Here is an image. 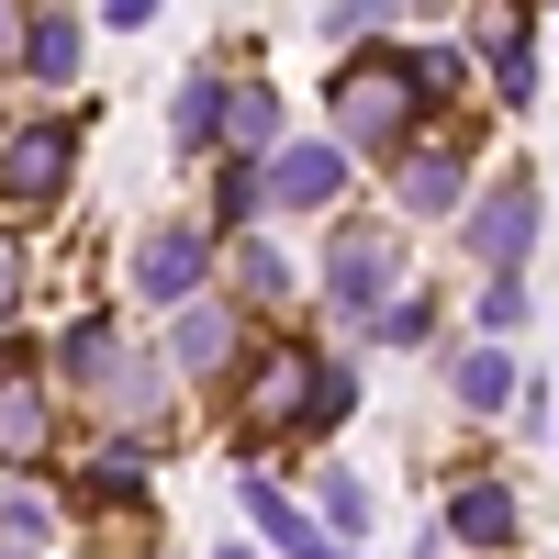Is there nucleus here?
<instances>
[{
	"label": "nucleus",
	"mask_w": 559,
	"mask_h": 559,
	"mask_svg": "<svg viewBox=\"0 0 559 559\" xmlns=\"http://www.w3.org/2000/svg\"><path fill=\"white\" fill-rule=\"evenodd\" d=\"M403 280V258H392V236L381 224H336V247H324V292H336V313H381V292Z\"/></svg>",
	"instance_id": "1"
},
{
	"label": "nucleus",
	"mask_w": 559,
	"mask_h": 559,
	"mask_svg": "<svg viewBox=\"0 0 559 559\" xmlns=\"http://www.w3.org/2000/svg\"><path fill=\"white\" fill-rule=\"evenodd\" d=\"M414 123V79L381 57V68H347L336 79V134H347V146H392V134Z\"/></svg>",
	"instance_id": "2"
},
{
	"label": "nucleus",
	"mask_w": 559,
	"mask_h": 559,
	"mask_svg": "<svg viewBox=\"0 0 559 559\" xmlns=\"http://www.w3.org/2000/svg\"><path fill=\"white\" fill-rule=\"evenodd\" d=\"M68 168H79V123H23L12 146H0V191H23V202H57L68 191Z\"/></svg>",
	"instance_id": "3"
},
{
	"label": "nucleus",
	"mask_w": 559,
	"mask_h": 559,
	"mask_svg": "<svg viewBox=\"0 0 559 559\" xmlns=\"http://www.w3.org/2000/svg\"><path fill=\"white\" fill-rule=\"evenodd\" d=\"M202 269H213V236H202V224H157V236L134 247V292L179 313V302L202 292Z\"/></svg>",
	"instance_id": "4"
},
{
	"label": "nucleus",
	"mask_w": 559,
	"mask_h": 559,
	"mask_svg": "<svg viewBox=\"0 0 559 559\" xmlns=\"http://www.w3.org/2000/svg\"><path fill=\"white\" fill-rule=\"evenodd\" d=\"M526 236H537V179H492V191L471 202V258L481 269H515Z\"/></svg>",
	"instance_id": "5"
},
{
	"label": "nucleus",
	"mask_w": 559,
	"mask_h": 559,
	"mask_svg": "<svg viewBox=\"0 0 559 559\" xmlns=\"http://www.w3.org/2000/svg\"><path fill=\"white\" fill-rule=\"evenodd\" d=\"M336 179H347V146H324V134H313V146H280V157L258 168V191L292 202V213H313V202H336Z\"/></svg>",
	"instance_id": "6"
},
{
	"label": "nucleus",
	"mask_w": 559,
	"mask_h": 559,
	"mask_svg": "<svg viewBox=\"0 0 559 559\" xmlns=\"http://www.w3.org/2000/svg\"><path fill=\"white\" fill-rule=\"evenodd\" d=\"M45 437H57V414H45V381L23 358H0V459H45Z\"/></svg>",
	"instance_id": "7"
},
{
	"label": "nucleus",
	"mask_w": 559,
	"mask_h": 559,
	"mask_svg": "<svg viewBox=\"0 0 559 559\" xmlns=\"http://www.w3.org/2000/svg\"><path fill=\"white\" fill-rule=\"evenodd\" d=\"M448 537H459V548H503V537H515V492H503V481H459Z\"/></svg>",
	"instance_id": "8"
},
{
	"label": "nucleus",
	"mask_w": 559,
	"mask_h": 559,
	"mask_svg": "<svg viewBox=\"0 0 559 559\" xmlns=\"http://www.w3.org/2000/svg\"><path fill=\"white\" fill-rule=\"evenodd\" d=\"M168 358H179V369H224V358H236V313H224V302H179Z\"/></svg>",
	"instance_id": "9"
},
{
	"label": "nucleus",
	"mask_w": 559,
	"mask_h": 559,
	"mask_svg": "<svg viewBox=\"0 0 559 559\" xmlns=\"http://www.w3.org/2000/svg\"><path fill=\"white\" fill-rule=\"evenodd\" d=\"M481 45H492L503 102H526V90H537V23H526V12H492V23H481Z\"/></svg>",
	"instance_id": "10"
},
{
	"label": "nucleus",
	"mask_w": 559,
	"mask_h": 559,
	"mask_svg": "<svg viewBox=\"0 0 559 559\" xmlns=\"http://www.w3.org/2000/svg\"><path fill=\"white\" fill-rule=\"evenodd\" d=\"M302 392H313V358H258L247 414H258V426H302Z\"/></svg>",
	"instance_id": "11"
},
{
	"label": "nucleus",
	"mask_w": 559,
	"mask_h": 559,
	"mask_svg": "<svg viewBox=\"0 0 559 559\" xmlns=\"http://www.w3.org/2000/svg\"><path fill=\"white\" fill-rule=\"evenodd\" d=\"M459 191H471V168H459L448 146L403 157V213H459Z\"/></svg>",
	"instance_id": "12"
},
{
	"label": "nucleus",
	"mask_w": 559,
	"mask_h": 559,
	"mask_svg": "<svg viewBox=\"0 0 559 559\" xmlns=\"http://www.w3.org/2000/svg\"><path fill=\"white\" fill-rule=\"evenodd\" d=\"M112 358H123V336H112L102 313H90V324H68V347H57V369H68L79 392H102V381H112Z\"/></svg>",
	"instance_id": "13"
},
{
	"label": "nucleus",
	"mask_w": 559,
	"mask_h": 559,
	"mask_svg": "<svg viewBox=\"0 0 559 559\" xmlns=\"http://www.w3.org/2000/svg\"><path fill=\"white\" fill-rule=\"evenodd\" d=\"M448 381H459V403H471V414H503V403H515V358H503V347H471Z\"/></svg>",
	"instance_id": "14"
},
{
	"label": "nucleus",
	"mask_w": 559,
	"mask_h": 559,
	"mask_svg": "<svg viewBox=\"0 0 559 559\" xmlns=\"http://www.w3.org/2000/svg\"><path fill=\"white\" fill-rule=\"evenodd\" d=\"M23 68L57 90L68 68H79V12H45V23H23Z\"/></svg>",
	"instance_id": "15"
},
{
	"label": "nucleus",
	"mask_w": 559,
	"mask_h": 559,
	"mask_svg": "<svg viewBox=\"0 0 559 559\" xmlns=\"http://www.w3.org/2000/svg\"><path fill=\"white\" fill-rule=\"evenodd\" d=\"M224 134H236L247 157L280 146V90H258V79H247V90H224Z\"/></svg>",
	"instance_id": "16"
},
{
	"label": "nucleus",
	"mask_w": 559,
	"mask_h": 559,
	"mask_svg": "<svg viewBox=\"0 0 559 559\" xmlns=\"http://www.w3.org/2000/svg\"><path fill=\"white\" fill-rule=\"evenodd\" d=\"M247 515L280 537V548H313V515H302V503L292 492H280V481H247Z\"/></svg>",
	"instance_id": "17"
},
{
	"label": "nucleus",
	"mask_w": 559,
	"mask_h": 559,
	"mask_svg": "<svg viewBox=\"0 0 559 559\" xmlns=\"http://www.w3.org/2000/svg\"><path fill=\"white\" fill-rule=\"evenodd\" d=\"M179 146H202V134H224V79H179Z\"/></svg>",
	"instance_id": "18"
},
{
	"label": "nucleus",
	"mask_w": 559,
	"mask_h": 559,
	"mask_svg": "<svg viewBox=\"0 0 559 559\" xmlns=\"http://www.w3.org/2000/svg\"><path fill=\"white\" fill-rule=\"evenodd\" d=\"M236 292L247 302H292V258L280 247H236Z\"/></svg>",
	"instance_id": "19"
},
{
	"label": "nucleus",
	"mask_w": 559,
	"mask_h": 559,
	"mask_svg": "<svg viewBox=\"0 0 559 559\" xmlns=\"http://www.w3.org/2000/svg\"><path fill=\"white\" fill-rule=\"evenodd\" d=\"M90 492H102V503H112V492H146V448H134V437L102 448V459H90Z\"/></svg>",
	"instance_id": "20"
},
{
	"label": "nucleus",
	"mask_w": 559,
	"mask_h": 559,
	"mask_svg": "<svg viewBox=\"0 0 559 559\" xmlns=\"http://www.w3.org/2000/svg\"><path fill=\"white\" fill-rule=\"evenodd\" d=\"M102 403H112V414H146V403H157V369L123 347V358H112V381H102Z\"/></svg>",
	"instance_id": "21"
},
{
	"label": "nucleus",
	"mask_w": 559,
	"mask_h": 559,
	"mask_svg": "<svg viewBox=\"0 0 559 559\" xmlns=\"http://www.w3.org/2000/svg\"><path fill=\"white\" fill-rule=\"evenodd\" d=\"M347 403H358V381H347V369H324V358H313V392H302V426H336Z\"/></svg>",
	"instance_id": "22"
},
{
	"label": "nucleus",
	"mask_w": 559,
	"mask_h": 559,
	"mask_svg": "<svg viewBox=\"0 0 559 559\" xmlns=\"http://www.w3.org/2000/svg\"><path fill=\"white\" fill-rule=\"evenodd\" d=\"M0 526H12V537H45V526H57V503H45L34 481H0Z\"/></svg>",
	"instance_id": "23"
},
{
	"label": "nucleus",
	"mask_w": 559,
	"mask_h": 559,
	"mask_svg": "<svg viewBox=\"0 0 559 559\" xmlns=\"http://www.w3.org/2000/svg\"><path fill=\"white\" fill-rule=\"evenodd\" d=\"M403 79H414V90H437V102H448V90H459V79H471V57H459V45H426V57H414Z\"/></svg>",
	"instance_id": "24"
},
{
	"label": "nucleus",
	"mask_w": 559,
	"mask_h": 559,
	"mask_svg": "<svg viewBox=\"0 0 559 559\" xmlns=\"http://www.w3.org/2000/svg\"><path fill=\"white\" fill-rule=\"evenodd\" d=\"M269 191H258V168H224V191H213V224H247Z\"/></svg>",
	"instance_id": "25"
},
{
	"label": "nucleus",
	"mask_w": 559,
	"mask_h": 559,
	"mask_svg": "<svg viewBox=\"0 0 559 559\" xmlns=\"http://www.w3.org/2000/svg\"><path fill=\"white\" fill-rule=\"evenodd\" d=\"M324 515L358 526V515H369V481H358V471H324Z\"/></svg>",
	"instance_id": "26"
},
{
	"label": "nucleus",
	"mask_w": 559,
	"mask_h": 559,
	"mask_svg": "<svg viewBox=\"0 0 559 559\" xmlns=\"http://www.w3.org/2000/svg\"><path fill=\"white\" fill-rule=\"evenodd\" d=\"M23 280H34V258H23V236H12V224H0V313L23 302Z\"/></svg>",
	"instance_id": "27"
},
{
	"label": "nucleus",
	"mask_w": 559,
	"mask_h": 559,
	"mask_svg": "<svg viewBox=\"0 0 559 559\" xmlns=\"http://www.w3.org/2000/svg\"><path fill=\"white\" fill-rule=\"evenodd\" d=\"M426 324H437V313H426V292H403V302L381 313V336H403V347H414V336H426Z\"/></svg>",
	"instance_id": "28"
},
{
	"label": "nucleus",
	"mask_w": 559,
	"mask_h": 559,
	"mask_svg": "<svg viewBox=\"0 0 559 559\" xmlns=\"http://www.w3.org/2000/svg\"><path fill=\"white\" fill-rule=\"evenodd\" d=\"M292 559H347V548H336V537H313V548H292Z\"/></svg>",
	"instance_id": "29"
},
{
	"label": "nucleus",
	"mask_w": 559,
	"mask_h": 559,
	"mask_svg": "<svg viewBox=\"0 0 559 559\" xmlns=\"http://www.w3.org/2000/svg\"><path fill=\"white\" fill-rule=\"evenodd\" d=\"M0 45H12V57H23V23H12V12H0Z\"/></svg>",
	"instance_id": "30"
},
{
	"label": "nucleus",
	"mask_w": 559,
	"mask_h": 559,
	"mask_svg": "<svg viewBox=\"0 0 559 559\" xmlns=\"http://www.w3.org/2000/svg\"><path fill=\"white\" fill-rule=\"evenodd\" d=\"M213 559H247V548H213Z\"/></svg>",
	"instance_id": "31"
},
{
	"label": "nucleus",
	"mask_w": 559,
	"mask_h": 559,
	"mask_svg": "<svg viewBox=\"0 0 559 559\" xmlns=\"http://www.w3.org/2000/svg\"><path fill=\"white\" fill-rule=\"evenodd\" d=\"M0 559H34V548H0Z\"/></svg>",
	"instance_id": "32"
}]
</instances>
